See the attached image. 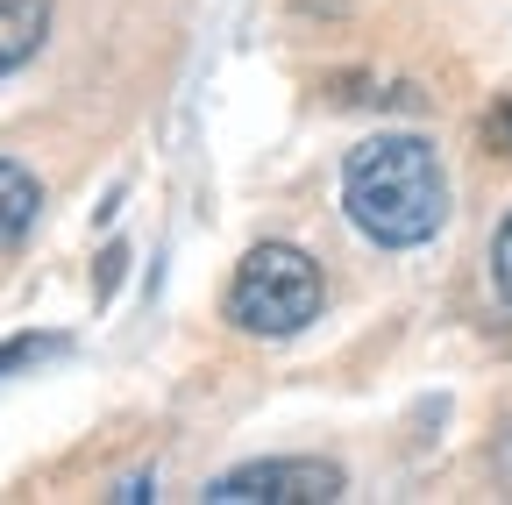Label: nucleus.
Listing matches in <instances>:
<instances>
[{
  "label": "nucleus",
  "mask_w": 512,
  "mask_h": 505,
  "mask_svg": "<svg viewBox=\"0 0 512 505\" xmlns=\"http://www.w3.org/2000/svg\"><path fill=\"white\" fill-rule=\"evenodd\" d=\"M342 214L377 249H420L448 221V178L427 136H370L342 164Z\"/></svg>",
  "instance_id": "nucleus-1"
},
{
  "label": "nucleus",
  "mask_w": 512,
  "mask_h": 505,
  "mask_svg": "<svg viewBox=\"0 0 512 505\" xmlns=\"http://www.w3.org/2000/svg\"><path fill=\"white\" fill-rule=\"evenodd\" d=\"M313 313H320V264L306 257V249L256 242L249 257L235 264V278H228V321L242 335L285 342V335H299L313 321Z\"/></svg>",
  "instance_id": "nucleus-2"
},
{
  "label": "nucleus",
  "mask_w": 512,
  "mask_h": 505,
  "mask_svg": "<svg viewBox=\"0 0 512 505\" xmlns=\"http://www.w3.org/2000/svg\"><path fill=\"white\" fill-rule=\"evenodd\" d=\"M342 491H349V470L335 456H271L214 477L207 505H335Z\"/></svg>",
  "instance_id": "nucleus-3"
},
{
  "label": "nucleus",
  "mask_w": 512,
  "mask_h": 505,
  "mask_svg": "<svg viewBox=\"0 0 512 505\" xmlns=\"http://www.w3.org/2000/svg\"><path fill=\"white\" fill-rule=\"evenodd\" d=\"M50 36V0H0V79L22 72Z\"/></svg>",
  "instance_id": "nucleus-4"
},
{
  "label": "nucleus",
  "mask_w": 512,
  "mask_h": 505,
  "mask_svg": "<svg viewBox=\"0 0 512 505\" xmlns=\"http://www.w3.org/2000/svg\"><path fill=\"white\" fill-rule=\"evenodd\" d=\"M36 214H43V185H36V171L15 164V157H0V249H15V242L36 228Z\"/></svg>",
  "instance_id": "nucleus-5"
},
{
  "label": "nucleus",
  "mask_w": 512,
  "mask_h": 505,
  "mask_svg": "<svg viewBox=\"0 0 512 505\" xmlns=\"http://www.w3.org/2000/svg\"><path fill=\"white\" fill-rule=\"evenodd\" d=\"M72 349V335H8L0 342V377L8 370H29V363H50V356H64Z\"/></svg>",
  "instance_id": "nucleus-6"
},
{
  "label": "nucleus",
  "mask_w": 512,
  "mask_h": 505,
  "mask_svg": "<svg viewBox=\"0 0 512 505\" xmlns=\"http://www.w3.org/2000/svg\"><path fill=\"white\" fill-rule=\"evenodd\" d=\"M484 150L512 164V93H505V100H498V107L484 114Z\"/></svg>",
  "instance_id": "nucleus-7"
},
{
  "label": "nucleus",
  "mask_w": 512,
  "mask_h": 505,
  "mask_svg": "<svg viewBox=\"0 0 512 505\" xmlns=\"http://www.w3.org/2000/svg\"><path fill=\"white\" fill-rule=\"evenodd\" d=\"M491 278H498V299L512 306V214H505L498 235H491Z\"/></svg>",
  "instance_id": "nucleus-8"
},
{
  "label": "nucleus",
  "mask_w": 512,
  "mask_h": 505,
  "mask_svg": "<svg viewBox=\"0 0 512 505\" xmlns=\"http://www.w3.org/2000/svg\"><path fill=\"white\" fill-rule=\"evenodd\" d=\"M121 264H128V242H107V249H100V278H93V299H107V292L121 285Z\"/></svg>",
  "instance_id": "nucleus-9"
},
{
  "label": "nucleus",
  "mask_w": 512,
  "mask_h": 505,
  "mask_svg": "<svg viewBox=\"0 0 512 505\" xmlns=\"http://www.w3.org/2000/svg\"><path fill=\"white\" fill-rule=\"evenodd\" d=\"M107 498H114V505H143V498H157V477H150V470H136V477H121Z\"/></svg>",
  "instance_id": "nucleus-10"
}]
</instances>
